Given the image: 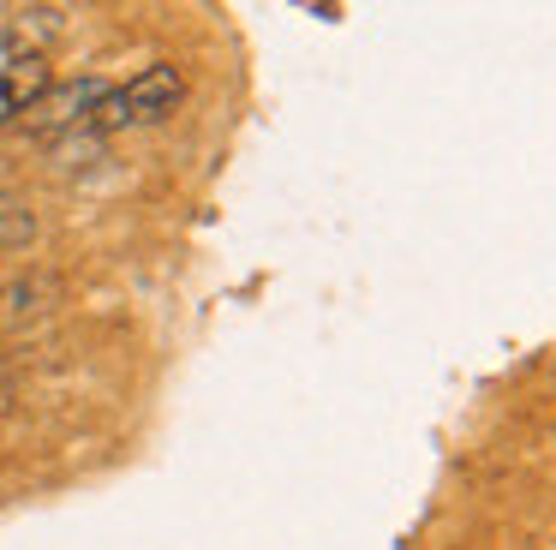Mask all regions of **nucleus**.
I'll return each instance as SVG.
<instances>
[{"label":"nucleus","mask_w":556,"mask_h":550,"mask_svg":"<svg viewBox=\"0 0 556 550\" xmlns=\"http://www.w3.org/2000/svg\"><path fill=\"white\" fill-rule=\"evenodd\" d=\"M180 96H186L180 66L156 60V66L132 72L126 84H109V96L97 102V114H90L85 132H97V138H114V132H132V126H156V120H168L174 108H180Z\"/></svg>","instance_id":"obj_1"},{"label":"nucleus","mask_w":556,"mask_h":550,"mask_svg":"<svg viewBox=\"0 0 556 550\" xmlns=\"http://www.w3.org/2000/svg\"><path fill=\"white\" fill-rule=\"evenodd\" d=\"M109 96V84L102 78H66V84H49V90L37 96V102L25 108V120L18 126L37 132V138H73V132L90 126V114H97V102Z\"/></svg>","instance_id":"obj_2"},{"label":"nucleus","mask_w":556,"mask_h":550,"mask_svg":"<svg viewBox=\"0 0 556 550\" xmlns=\"http://www.w3.org/2000/svg\"><path fill=\"white\" fill-rule=\"evenodd\" d=\"M49 60L42 54H30V60H18L13 72H7V78H0V132L7 126H18V120H25V108L37 102L42 90H49Z\"/></svg>","instance_id":"obj_3"},{"label":"nucleus","mask_w":556,"mask_h":550,"mask_svg":"<svg viewBox=\"0 0 556 550\" xmlns=\"http://www.w3.org/2000/svg\"><path fill=\"white\" fill-rule=\"evenodd\" d=\"M49 305H61V282L54 275H25V282L0 287V323H30Z\"/></svg>","instance_id":"obj_4"},{"label":"nucleus","mask_w":556,"mask_h":550,"mask_svg":"<svg viewBox=\"0 0 556 550\" xmlns=\"http://www.w3.org/2000/svg\"><path fill=\"white\" fill-rule=\"evenodd\" d=\"M37 234H42V222H37V210H30L25 198H0V258L37 246Z\"/></svg>","instance_id":"obj_5"}]
</instances>
